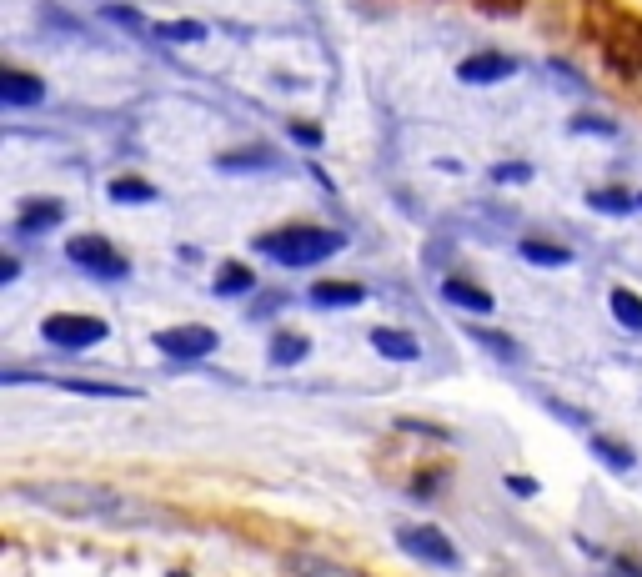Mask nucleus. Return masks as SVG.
<instances>
[{
    "label": "nucleus",
    "instance_id": "nucleus-1",
    "mask_svg": "<svg viewBox=\"0 0 642 577\" xmlns=\"http://www.w3.org/2000/svg\"><path fill=\"white\" fill-rule=\"evenodd\" d=\"M26 502H41L61 517H121V522H166L156 517V507H136L131 497H121L116 487L101 482H26L21 487Z\"/></svg>",
    "mask_w": 642,
    "mask_h": 577
},
{
    "label": "nucleus",
    "instance_id": "nucleus-2",
    "mask_svg": "<svg viewBox=\"0 0 642 577\" xmlns=\"http://www.w3.org/2000/svg\"><path fill=\"white\" fill-rule=\"evenodd\" d=\"M261 251L276 256L281 266H316L342 251V231L332 226H286L281 236H261Z\"/></svg>",
    "mask_w": 642,
    "mask_h": 577
},
{
    "label": "nucleus",
    "instance_id": "nucleus-3",
    "mask_svg": "<svg viewBox=\"0 0 642 577\" xmlns=\"http://www.w3.org/2000/svg\"><path fill=\"white\" fill-rule=\"evenodd\" d=\"M66 256H71L81 271H91V276H106V281L126 276V256H121V251H116L106 236H96V231L71 236V241H66Z\"/></svg>",
    "mask_w": 642,
    "mask_h": 577
},
{
    "label": "nucleus",
    "instance_id": "nucleus-4",
    "mask_svg": "<svg viewBox=\"0 0 642 577\" xmlns=\"http://www.w3.org/2000/svg\"><path fill=\"white\" fill-rule=\"evenodd\" d=\"M397 542H402V552H412L417 562H432V567H457L462 562V552L452 547V537L442 527H427V522L397 527Z\"/></svg>",
    "mask_w": 642,
    "mask_h": 577
},
{
    "label": "nucleus",
    "instance_id": "nucleus-5",
    "mask_svg": "<svg viewBox=\"0 0 642 577\" xmlns=\"http://www.w3.org/2000/svg\"><path fill=\"white\" fill-rule=\"evenodd\" d=\"M41 337L56 347V352H86V347H96V342H106V322H96V317H46L41 322Z\"/></svg>",
    "mask_w": 642,
    "mask_h": 577
},
{
    "label": "nucleus",
    "instance_id": "nucleus-6",
    "mask_svg": "<svg viewBox=\"0 0 642 577\" xmlns=\"http://www.w3.org/2000/svg\"><path fill=\"white\" fill-rule=\"evenodd\" d=\"M216 347H221V337H216L211 327H201V322L156 332V352H166V357H176V362H201V357H211Z\"/></svg>",
    "mask_w": 642,
    "mask_h": 577
},
{
    "label": "nucleus",
    "instance_id": "nucleus-7",
    "mask_svg": "<svg viewBox=\"0 0 642 577\" xmlns=\"http://www.w3.org/2000/svg\"><path fill=\"white\" fill-rule=\"evenodd\" d=\"M512 71H517V61L502 56V51H482V56H467V61L457 66V76H462L467 86H497V81H507Z\"/></svg>",
    "mask_w": 642,
    "mask_h": 577
},
{
    "label": "nucleus",
    "instance_id": "nucleus-8",
    "mask_svg": "<svg viewBox=\"0 0 642 577\" xmlns=\"http://www.w3.org/2000/svg\"><path fill=\"white\" fill-rule=\"evenodd\" d=\"M321 312H337V307H362L367 302V286L362 281H316L306 292Z\"/></svg>",
    "mask_w": 642,
    "mask_h": 577
},
{
    "label": "nucleus",
    "instance_id": "nucleus-9",
    "mask_svg": "<svg viewBox=\"0 0 642 577\" xmlns=\"http://www.w3.org/2000/svg\"><path fill=\"white\" fill-rule=\"evenodd\" d=\"M41 96H46V86H41L36 76H26V71H0V101H6L11 111L41 106Z\"/></svg>",
    "mask_w": 642,
    "mask_h": 577
},
{
    "label": "nucleus",
    "instance_id": "nucleus-10",
    "mask_svg": "<svg viewBox=\"0 0 642 577\" xmlns=\"http://www.w3.org/2000/svg\"><path fill=\"white\" fill-rule=\"evenodd\" d=\"M286 572L291 577H362L357 567H342L321 552H286Z\"/></svg>",
    "mask_w": 642,
    "mask_h": 577
},
{
    "label": "nucleus",
    "instance_id": "nucleus-11",
    "mask_svg": "<svg viewBox=\"0 0 642 577\" xmlns=\"http://www.w3.org/2000/svg\"><path fill=\"white\" fill-rule=\"evenodd\" d=\"M372 347L387 357V362H417L422 357V342L412 332H397V327H377L372 332Z\"/></svg>",
    "mask_w": 642,
    "mask_h": 577
},
{
    "label": "nucleus",
    "instance_id": "nucleus-12",
    "mask_svg": "<svg viewBox=\"0 0 642 577\" xmlns=\"http://www.w3.org/2000/svg\"><path fill=\"white\" fill-rule=\"evenodd\" d=\"M61 221H66V206H61V201H26V211H21L16 231H26V236H41V231H56Z\"/></svg>",
    "mask_w": 642,
    "mask_h": 577
},
{
    "label": "nucleus",
    "instance_id": "nucleus-13",
    "mask_svg": "<svg viewBox=\"0 0 642 577\" xmlns=\"http://www.w3.org/2000/svg\"><path fill=\"white\" fill-rule=\"evenodd\" d=\"M442 297L452 302V307H462V312H492V297L482 292V286H472V281H457V276H447L442 281Z\"/></svg>",
    "mask_w": 642,
    "mask_h": 577
},
{
    "label": "nucleus",
    "instance_id": "nucleus-14",
    "mask_svg": "<svg viewBox=\"0 0 642 577\" xmlns=\"http://www.w3.org/2000/svg\"><path fill=\"white\" fill-rule=\"evenodd\" d=\"M306 352H311V342L301 332H276V342H271V362L276 367H296V362H306Z\"/></svg>",
    "mask_w": 642,
    "mask_h": 577
},
{
    "label": "nucleus",
    "instance_id": "nucleus-15",
    "mask_svg": "<svg viewBox=\"0 0 642 577\" xmlns=\"http://www.w3.org/2000/svg\"><path fill=\"white\" fill-rule=\"evenodd\" d=\"M251 286H256L251 266H241V261H226V266H221V276H216V297H241V292H251Z\"/></svg>",
    "mask_w": 642,
    "mask_h": 577
},
{
    "label": "nucleus",
    "instance_id": "nucleus-16",
    "mask_svg": "<svg viewBox=\"0 0 642 577\" xmlns=\"http://www.w3.org/2000/svg\"><path fill=\"white\" fill-rule=\"evenodd\" d=\"M612 317H617L627 332H642V297L627 292V286H617V292H612Z\"/></svg>",
    "mask_w": 642,
    "mask_h": 577
},
{
    "label": "nucleus",
    "instance_id": "nucleus-17",
    "mask_svg": "<svg viewBox=\"0 0 642 577\" xmlns=\"http://www.w3.org/2000/svg\"><path fill=\"white\" fill-rule=\"evenodd\" d=\"M522 256H527L532 266H567V261H572V251H567V246H552V241H532V236L522 241Z\"/></svg>",
    "mask_w": 642,
    "mask_h": 577
},
{
    "label": "nucleus",
    "instance_id": "nucleus-18",
    "mask_svg": "<svg viewBox=\"0 0 642 577\" xmlns=\"http://www.w3.org/2000/svg\"><path fill=\"white\" fill-rule=\"evenodd\" d=\"M56 387H61V392H76V397H141L136 387H111V382H76V377H61Z\"/></svg>",
    "mask_w": 642,
    "mask_h": 577
},
{
    "label": "nucleus",
    "instance_id": "nucleus-19",
    "mask_svg": "<svg viewBox=\"0 0 642 577\" xmlns=\"http://www.w3.org/2000/svg\"><path fill=\"white\" fill-rule=\"evenodd\" d=\"M156 191H151V181H141V176H116L111 181V201H131V206H141V201H151Z\"/></svg>",
    "mask_w": 642,
    "mask_h": 577
},
{
    "label": "nucleus",
    "instance_id": "nucleus-20",
    "mask_svg": "<svg viewBox=\"0 0 642 577\" xmlns=\"http://www.w3.org/2000/svg\"><path fill=\"white\" fill-rule=\"evenodd\" d=\"M156 36L161 41H206V26L201 21H161Z\"/></svg>",
    "mask_w": 642,
    "mask_h": 577
},
{
    "label": "nucleus",
    "instance_id": "nucleus-21",
    "mask_svg": "<svg viewBox=\"0 0 642 577\" xmlns=\"http://www.w3.org/2000/svg\"><path fill=\"white\" fill-rule=\"evenodd\" d=\"M592 452H597V457H607L617 472H632V452H627L622 442H612V437H592Z\"/></svg>",
    "mask_w": 642,
    "mask_h": 577
},
{
    "label": "nucleus",
    "instance_id": "nucleus-22",
    "mask_svg": "<svg viewBox=\"0 0 642 577\" xmlns=\"http://www.w3.org/2000/svg\"><path fill=\"white\" fill-rule=\"evenodd\" d=\"M587 206H592V211H612V216H622V211H632L637 201H632V196H622V191H592V196H587Z\"/></svg>",
    "mask_w": 642,
    "mask_h": 577
},
{
    "label": "nucleus",
    "instance_id": "nucleus-23",
    "mask_svg": "<svg viewBox=\"0 0 642 577\" xmlns=\"http://www.w3.org/2000/svg\"><path fill=\"white\" fill-rule=\"evenodd\" d=\"M472 342L492 347V352H497V357H507V362L517 357V342H512V337H497V332H482V327H472Z\"/></svg>",
    "mask_w": 642,
    "mask_h": 577
},
{
    "label": "nucleus",
    "instance_id": "nucleus-24",
    "mask_svg": "<svg viewBox=\"0 0 642 577\" xmlns=\"http://www.w3.org/2000/svg\"><path fill=\"white\" fill-rule=\"evenodd\" d=\"M492 176H497L502 186H517V181H532V166H527V161H502Z\"/></svg>",
    "mask_w": 642,
    "mask_h": 577
},
{
    "label": "nucleus",
    "instance_id": "nucleus-25",
    "mask_svg": "<svg viewBox=\"0 0 642 577\" xmlns=\"http://www.w3.org/2000/svg\"><path fill=\"white\" fill-rule=\"evenodd\" d=\"M291 136H296L301 146H321V131H316V126H291Z\"/></svg>",
    "mask_w": 642,
    "mask_h": 577
},
{
    "label": "nucleus",
    "instance_id": "nucleus-26",
    "mask_svg": "<svg viewBox=\"0 0 642 577\" xmlns=\"http://www.w3.org/2000/svg\"><path fill=\"white\" fill-rule=\"evenodd\" d=\"M577 131H602V136H612V121H592V116H577Z\"/></svg>",
    "mask_w": 642,
    "mask_h": 577
},
{
    "label": "nucleus",
    "instance_id": "nucleus-27",
    "mask_svg": "<svg viewBox=\"0 0 642 577\" xmlns=\"http://www.w3.org/2000/svg\"><path fill=\"white\" fill-rule=\"evenodd\" d=\"M507 487H512V492H522V497H532V492H537L527 477H507Z\"/></svg>",
    "mask_w": 642,
    "mask_h": 577
},
{
    "label": "nucleus",
    "instance_id": "nucleus-28",
    "mask_svg": "<svg viewBox=\"0 0 642 577\" xmlns=\"http://www.w3.org/2000/svg\"><path fill=\"white\" fill-rule=\"evenodd\" d=\"M171 577H186V572H171Z\"/></svg>",
    "mask_w": 642,
    "mask_h": 577
},
{
    "label": "nucleus",
    "instance_id": "nucleus-29",
    "mask_svg": "<svg viewBox=\"0 0 642 577\" xmlns=\"http://www.w3.org/2000/svg\"><path fill=\"white\" fill-rule=\"evenodd\" d=\"M637 201H642V196H637Z\"/></svg>",
    "mask_w": 642,
    "mask_h": 577
}]
</instances>
